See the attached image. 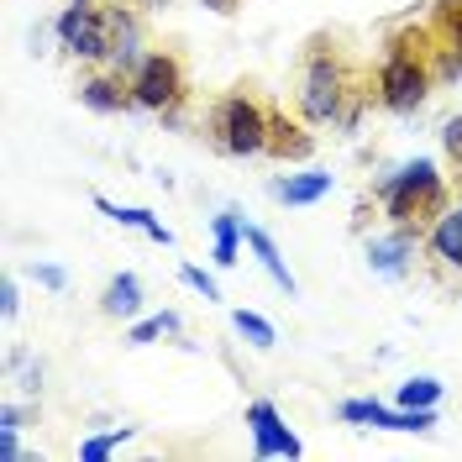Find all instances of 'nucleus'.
<instances>
[{"label":"nucleus","instance_id":"obj_8","mask_svg":"<svg viewBox=\"0 0 462 462\" xmlns=\"http://www.w3.org/2000/svg\"><path fill=\"white\" fill-rule=\"evenodd\" d=\"M426 247V226H415V221H404V226L383 231L368 242V268L383 273V279H404L410 268H415V253Z\"/></svg>","mask_w":462,"mask_h":462},{"label":"nucleus","instance_id":"obj_26","mask_svg":"<svg viewBox=\"0 0 462 462\" xmlns=\"http://www.w3.org/2000/svg\"><path fill=\"white\" fill-rule=\"evenodd\" d=\"M22 426H27V410L22 404H5L0 410V431H22Z\"/></svg>","mask_w":462,"mask_h":462},{"label":"nucleus","instance_id":"obj_17","mask_svg":"<svg viewBox=\"0 0 462 462\" xmlns=\"http://www.w3.org/2000/svg\"><path fill=\"white\" fill-rule=\"evenodd\" d=\"M210 236H216V253L210 258L221 263V268H231L236 253H242V242H247V221L236 210H221V216H210Z\"/></svg>","mask_w":462,"mask_h":462},{"label":"nucleus","instance_id":"obj_10","mask_svg":"<svg viewBox=\"0 0 462 462\" xmlns=\"http://www.w3.org/2000/svg\"><path fill=\"white\" fill-rule=\"evenodd\" d=\"M426 253L441 273H462V205H447L426 226Z\"/></svg>","mask_w":462,"mask_h":462},{"label":"nucleus","instance_id":"obj_5","mask_svg":"<svg viewBox=\"0 0 462 462\" xmlns=\"http://www.w3.org/2000/svg\"><path fill=\"white\" fill-rule=\"evenodd\" d=\"M132 100H137V111H158L169 116L179 111V100L189 95V79H184V63L173 53H147L137 69H132Z\"/></svg>","mask_w":462,"mask_h":462},{"label":"nucleus","instance_id":"obj_25","mask_svg":"<svg viewBox=\"0 0 462 462\" xmlns=\"http://www.w3.org/2000/svg\"><path fill=\"white\" fill-rule=\"evenodd\" d=\"M441 147H447V152L462 163V116H452V121L441 126Z\"/></svg>","mask_w":462,"mask_h":462},{"label":"nucleus","instance_id":"obj_29","mask_svg":"<svg viewBox=\"0 0 462 462\" xmlns=\"http://www.w3.org/2000/svg\"><path fill=\"white\" fill-rule=\"evenodd\" d=\"M132 5H143V11H163V5H173V0H132Z\"/></svg>","mask_w":462,"mask_h":462},{"label":"nucleus","instance_id":"obj_24","mask_svg":"<svg viewBox=\"0 0 462 462\" xmlns=\"http://www.w3.org/2000/svg\"><path fill=\"white\" fill-rule=\"evenodd\" d=\"M16 310H22V289H16V279H5L0 284V316L16 320Z\"/></svg>","mask_w":462,"mask_h":462},{"label":"nucleus","instance_id":"obj_9","mask_svg":"<svg viewBox=\"0 0 462 462\" xmlns=\"http://www.w3.org/2000/svg\"><path fill=\"white\" fill-rule=\"evenodd\" d=\"M247 431H253V452L258 457H300V436L284 426V415L268 400L247 404Z\"/></svg>","mask_w":462,"mask_h":462},{"label":"nucleus","instance_id":"obj_12","mask_svg":"<svg viewBox=\"0 0 462 462\" xmlns=\"http://www.w3.org/2000/svg\"><path fill=\"white\" fill-rule=\"evenodd\" d=\"M95 210L100 216H111L116 226H132V231H143L147 242H158V247H173V231L152 216V210H143V205H116V200H106V195H95Z\"/></svg>","mask_w":462,"mask_h":462},{"label":"nucleus","instance_id":"obj_13","mask_svg":"<svg viewBox=\"0 0 462 462\" xmlns=\"http://www.w3.org/2000/svg\"><path fill=\"white\" fill-rule=\"evenodd\" d=\"M310 126V121H305ZM300 121H289L284 111H273V132H268V152L279 158V163H300V158H310L316 152V137L305 132Z\"/></svg>","mask_w":462,"mask_h":462},{"label":"nucleus","instance_id":"obj_15","mask_svg":"<svg viewBox=\"0 0 462 462\" xmlns=\"http://www.w3.org/2000/svg\"><path fill=\"white\" fill-rule=\"evenodd\" d=\"M247 247H253V258L263 263V273L284 289L289 300H294V294H300V284H294V273H289V263H284V253H279V242H273L263 226H247Z\"/></svg>","mask_w":462,"mask_h":462},{"label":"nucleus","instance_id":"obj_18","mask_svg":"<svg viewBox=\"0 0 462 462\" xmlns=\"http://www.w3.org/2000/svg\"><path fill=\"white\" fill-rule=\"evenodd\" d=\"M184 320L179 310H163V316H147V320H132V331H126V346H152L158 337H173Z\"/></svg>","mask_w":462,"mask_h":462},{"label":"nucleus","instance_id":"obj_2","mask_svg":"<svg viewBox=\"0 0 462 462\" xmlns=\"http://www.w3.org/2000/svg\"><path fill=\"white\" fill-rule=\"evenodd\" d=\"M374 200L383 205L389 226H404V221L431 226L436 216L447 210V179L436 173L431 158H415V163H404V169H394V173H383V179H378Z\"/></svg>","mask_w":462,"mask_h":462},{"label":"nucleus","instance_id":"obj_28","mask_svg":"<svg viewBox=\"0 0 462 462\" xmlns=\"http://www.w3.org/2000/svg\"><path fill=\"white\" fill-rule=\"evenodd\" d=\"M205 11H221V16H226V11H236V5H242V0H200Z\"/></svg>","mask_w":462,"mask_h":462},{"label":"nucleus","instance_id":"obj_3","mask_svg":"<svg viewBox=\"0 0 462 462\" xmlns=\"http://www.w3.org/2000/svg\"><path fill=\"white\" fill-rule=\"evenodd\" d=\"M357 79L342 63V53L331 42H316V53L305 58V74H300V116L310 126H337L346 111V100L357 95Z\"/></svg>","mask_w":462,"mask_h":462},{"label":"nucleus","instance_id":"obj_1","mask_svg":"<svg viewBox=\"0 0 462 462\" xmlns=\"http://www.w3.org/2000/svg\"><path fill=\"white\" fill-rule=\"evenodd\" d=\"M436 32L431 22L426 27H400L389 37V53L378 63V79H374V95L383 111L394 116H415L426 106V95L436 85Z\"/></svg>","mask_w":462,"mask_h":462},{"label":"nucleus","instance_id":"obj_16","mask_svg":"<svg viewBox=\"0 0 462 462\" xmlns=\"http://www.w3.org/2000/svg\"><path fill=\"white\" fill-rule=\"evenodd\" d=\"M100 310L111 320H137L143 316V279L137 273H116L106 294H100Z\"/></svg>","mask_w":462,"mask_h":462},{"label":"nucleus","instance_id":"obj_19","mask_svg":"<svg viewBox=\"0 0 462 462\" xmlns=\"http://www.w3.org/2000/svg\"><path fill=\"white\" fill-rule=\"evenodd\" d=\"M436 400H441V378L431 374L400 383V394H394V404H404V410H436Z\"/></svg>","mask_w":462,"mask_h":462},{"label":"nucleus","instance_id":"obj_23","mask_svg":"<svg viewBox=\"0 0 462 462\" xmlns=\"http://www.w3.org/2000/svg\"><path fill=\"white\" fill-rule=\"evenodd\" d=\"M32 279L42 289H69V273H63L58 263H32Z\"/></svg>","mask_w":462,"mask_h":462},{"label":"nucleus","instance_id":"obj_27","mask_svg":"<svg viewBox=\"0 0 462 462\" xmlns=\"http://www.w3.org/2000/svg\"><path fill=\"white\" fill-rule=\"evenodd\" d=\"M0 457H5V462L22 457V431H0Z\"/></svg>","mask_w":462,"mask_h":462},{"label":"nucleus","instance_id":"obj_14","mask_svg":"<svg viewBox=\"0 0 462 462\" xmlns=\"http://www.w3.org/2000/svg\"><path fill=\"white\" fill-rule=\"evenodd\" d=\"M268 195L279 205H316L331 195V173H289V179H273Z\"/></svg>","mask_w":462,"mask_h":462},{"label":"nucleus","instance_id":"obj_21","mask_svg":"<svg viewBox=\"0 0 462 462\" xmlns=\"http://www.w3.org/2000/svg\"><path fill=\"white\" fill-rule=\"evenodd\" d=\"M126 436H132L126 426H116V431H106V436H89V441H79V457H85V462H106Z\"/></svg>","mask_w":462,"mask_h":462},{"label":"nucleus","instance_id":"obj_20","mask_svg":"<svg viewBox=\"0 0 462 462\" xmlns=\"http://www.w3.org/2000/svg\"><path fill=\"white\" fill-rule=\"evenodd\" d=\"M231 326H236V331H242V337H247L253 346H263V352H268V346L279 342V331H273V320H263L258 310H247V305H242V310H231Z\"/></svg>","mask_w":462,"mask_h":462},{"label":"nucleus","instance_id":"obj_11","mask_svg":"<svg viewBox=\"0 0 462 462\" xmlns=\"http://www.w3.org/2000/svg\"><path fill=\"white\" fill-rule=\"evenodd\" d=\"M79 100H85L95 116H121V111H137V100H132V85L111 74V69H95L79 79Z\"/></svg>","mask_w":462,"mask_h":462},{"label":"nucleus","instance_id":"obj_7","mask_svg":"<svg viewBox=\"0 0 462 462\" xmlns=\"http://www.w3.org/2000/svg\"><path fill=\"white\" fill-rule=\"evenodd\" d=\"M106 11V32H111V53H106V69L121 74V79H132V69L143 63V22H137V11L132 5H121V0H106L100 5Z\"/></svg>","mask_w":462,"mask_h":462},{"label":"nucleus","instance_id":"obj_22","mask_svg":"<svg viewBox=\"0 0 462 462\" xmlns=\"http://www.w3.org/2000/svg\"><path fill=\"white\" fill-rule=\"evenodd\" d=\"M179 279L195 289V294H205V300H221V284H216V279L205 273L200 263H184V268H179Z\"/></svg>","mask_w":462,"mask_h":462},{"label":"nucleus","instance_id":"obj_6","mask_svg":"<svg viewBox=\"0 0 462 462\" xmlns=\"http://www.w3.org/2000/svg\"><path fill=\"white\" fill-rule=\"evenodd\" d=\"M58 42L69 48V53L79 58V63H95V69H106V53H111V32H106V11H100V0H69L63 11H58Z\"/></svg>","mask_w":462,"mask_h":462},{"label":"nucleus","instance_id":"obj_4","mask_svg":"<svg viewBox=\"0 0 462 462\" xmlns=\"http://www.w3.org/2000/svg\"><path fill=\"white\" fill-rule=\"evenodd\" d=\"M210 132L216 147L226 158H258L268 152V132H273V106H263L258 95H226L216 111H210Z\"/></svg>","mask_w":462,"mask_h":462}]
</instances>
